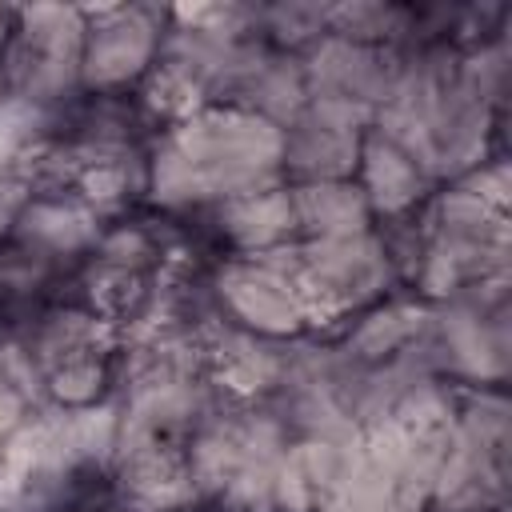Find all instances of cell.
Listing matches in <instances>:
<instances>
[{
    "label": "cell",
    "instance_id": "6da1fadb",
    "mask_svg": "<svg viewBox=\"0 0 512 512\" xmlns=\"http://www.w3.org/2000/svg\"><path fill=\"white\" fill-rule=\"evenodd\" d=\"M164 52L160 16L148 8H108L84 20L80 84L88 96H128Z\"/></svg>",
    "mask_w": 512,
    "mask_h": 512
},
{
    "label": "cell",
    "instance_id": "7a4b0ae2",
    "mask_svg": "<svg viewBox=\"0 0 512 512\" xmlns=\"http://www.w3.org/2000/svg\"><path fill=\"white\" fill-rule=\"evenodd\" d=\"M216 304H220L224 320H232L248 336H264V340L296 336L312 324L292 276L272 256L224 260L220 276H216Z\"/></svg>",
    "mask_w": 512,
    "mask_h": 512
},
{
    "label": "cell",
    "instance_id": "3957f363",
    "mask_svg": "<svg viewBox=\"0 0 512 512\" xmlns=\"http://www.w3.org/2000/svg\"><path fill=\"white\" fill-rule=\"evenodd\" d=\"M32 512H128V488L116 472L88 460L68 468Z\"/></svg>",
    "mask_w": 512,
    "mask_h": 512
},
{
    "label": "cell",
    "instance_id": "277c9868",
    "mask_svg": "<svg viewBox=\"0 0 512 512\" xmlns=\"http://www.w3.org/2000/svg\"><path fill=\"white\" fill-rule=\"evenodd\" d=\"M16 28V12H0V100L8 92V40Z\"/></svg>",
    "mask_w": 512,
    "mask_h": 512
},
{
    "label": "cell",
    "instance_id": "5b68a950",
    "mask_svg": "<svg viewBox=\"0 0 512 512\" xmlns=\"http://www.w3.org/2000/svg\"><path fill=\"white\" fill-rule=\"evenodd\" d=\"M188 512H232V508H188Z\"/></svg>",
    "mask_w": 512,
    "mask_h": 512
}]
</instances>
